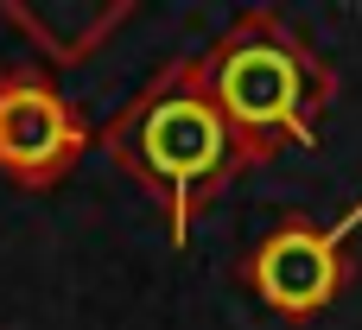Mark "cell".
Here are the masks:
<instances>
[{"label":"cell","mask_w":362,"mask_h":330,"mask_svg":"<svg viewBox=\"0 0 362 330\" xmlns=\"http://www.w3.org/2000/svg\"><path fill=\"white\" fill-rule=\"evenodd\" d=\"M102 159L121 165L165 216V242L185 248L191 223L248 172L242 146L223 121V108L210 102L197 57H172L165 70H153L95 134Z\"/></svg>","instance_id":"6da1fadb"},{"label":"cell","mask_w":362,"mask_h":330,"mask_svg":"<svg viewBox=\"0 0 362 330\" xmlns=\"http://www.w3.org/2000/svg\"><path fill=\"white\" fill-rule=\"evenodd\" d=\"M89 153L83 108L32 64H0V178L19 191L64 184Z\"/></svg>","instance_id":"277c9868"},{"label":"cell","mask_w":362,"mask_h":330,"mask_svg":"<svg viewBox=\"0 0 362 330\" xmlns=\"http://www.w3.org/2000/svg\"><path fill=\"white\" fill-rule=\"evenodd\" d=\"M362 229V197L337 216V223H312V216H286L274 223L248 254H242V286L286 324H312L325 318L350 280H356V254H350V235Z\"/></svg>","instance_id":"3957f363"},{"label":"cell","mask_w":362,"mask_h":330,"mask_svg":"<svg viewBox=\"0 0 362 330\" xmlns=\"http://www.w3.org/2000/svg\"><path fill=\"white\" fill-rule=\"evenodd\" d=\"M197 76L223 108L242 165H267L286 146H318L325 114L337 102V70L274 6L235 13L216 32V45L197 51Z\"/></svg>","instance_id":"7a4b0ae2"},{"label":"cell","mask_w":362,"mask_h":330,"mask_svg":"<svg viewBox=\"0 0 362 330\" xmlns=\"http://www.w3.org/2000/svg\"><path fill=\"white\" fill-rule=\"evenodd\" d=\"M134 13L140 0H0V25H13L45 57V70L95 64Z\"/></svg>","instance_id":"5b68a950"}]
</instances>
